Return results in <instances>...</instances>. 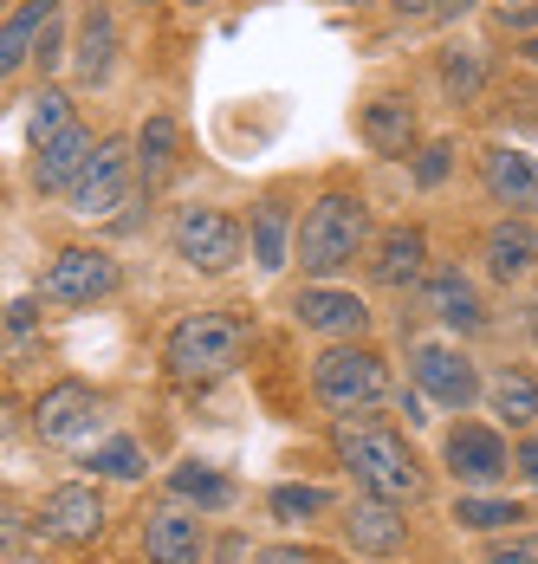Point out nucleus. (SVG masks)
<instances>
[{
	"label": "nucleus",
	"mask_w": 538,
	"mask_h": 564,
	"mask_svg": "<svg viewBox=\"0 0 538 564\" xmlns=\"http://www.w3.org/2000/svg\"><path fill=\"white\" fill-rule=\"evenodd\" d=\"M331 454L357 480V494H377L389 507H416L429 494V474H422V460L409 448V435L396 422L370 415V409H344L331 422Z\"/></svg>",
	"instance_id": "1"
},
{
	"label": "nucleus",
	"mask_w": 538,
	"mask_h": 564,
	"mask_svg": "<svg viewBox=\"0 0 538 564\" xmlns=\"http://www.w3.org/2000/svg\"><path fill=\"white\" fill-rule=\"evenodd\" d=\"M247 344H254V312H247V305H202V312H189V318L169 325V338H162V370H169V383H182V390H208V383H220V377L240 370Z\"/></svg>",
	"instance_id": "2"
},
{
	"label": "nucleus",
	"mask_w": 538,
	"mask_h": 564,
	"mask_svg": "<svg viewBox=\"0 0 538 564\" xmlns=\"http://www.w3.org/2000/svg\"><path fill=\"white\" fill-rule=\"evenodd\" d=\"M370 234H377V221H370V202L357 188H324L292 221V267L305 280H337V273H351L364 260Z\"/></svg>",
	"instance_id": "3"
},
{
	"label": "nucleus",
	"mask_w": 538,
	"mask_h": 564,
	"mask_svg": "<svg viewBox=\"0 0 538 564\" xmlns=\"http://www.w3.org/2000/svg\"><path fill=\"white\" fill-rule=\"evenodd\" d=\"M312 395H319L324 409H377L383 395H389V357H383L377 344L364 338H337L319 350V364H312Z\"/></svg>",
	"instance_id": "4"
},
{
	"label": "nucleus",
	"mask_w": 538,
	"mask_h": 564,
	"mask_svg": "<svg viewBox=\"0 0 538 564\" xmlns=\"http://www.w3.org/2000/svg\"><path fill=\"white\" fill-rule=\"evenodd\" d=\"M169 247H175V260L189 267V273H234L240 260H247V227L234 221L227 208H208V202H189V208H175V221H169Z\"/></svg>",
	"instance_id": "5"
},
{
	"label": "nucleus",
	"mask_w": 538,
	"mask_h": 564,
	"mask_svg": "<svg viewBox=\"0 0 538 564\" xmlns=\"http://www.w3.org/2000/svg\"><path fill=\"white\" fill-rule=\"evenodd\" d=\"M130 188H137V182H130V143H123V137H98L92 156L72 175L65 202H72V215H85V221H110V215L130 202Z\"/></svg>",
	"instance_id": "6"
},
{
	"label": "nucleus",
	"mask_w": 538,
	"mask_h": 564,
	"mask_svg": "<svg viewBox=\"0 0 538 564\" xmlns=\"http://www.w3.org/2000/svg\"><path fill=\"white\" fill-rule=\"evenodd\" d=\"M117 280H123L117 253H105V247H58L53 260H46L40 299L46 305H98V299L117 292Z\"/></svg>",
	"instance_id": "7"
},
{
	"label": "nucleus",
	"mask_w": 538,
	"mask_h": 564,
	"mask_svg": "<svg viewBox=\"0 0 538 564\" xmlns=\"http://www.w3.org/2000/svg\"><path fill=\"white\" fill-rule=\"evenodd\" d=\"M409 383L441 402V409H474L481 402V370L461 344H409Z\"/></svg>",
	"instance_id": "8"
},
{
	"label": "nucleus",
	"mask_w": 538,
	"mask_h": 564,
	"mask_svg": "<svg viewBox=\"0 0 538 564\" xmlns=\"http://www.w3.org/2000/svg\"><path fill=\"white\" fill-rule=\"evenodd\" d=\"M98 415H105V395L92 390V383H78V377H58V383H46V390L33 395V435L53 442V448L85 442L98 429Z\"/></svg>",
	"instance_id": "9"
},
{
	"label": "nucleus",
	"mask_w": 538,
	"mask_h": 564,
	"mask_svg": "<svg viewBox=\"0 0 538 564\" xmlns=\"http://www.w3.org/2000/svg\"><path fill=\"white\" fill-rule=\"evenodd\" d=\"M441 460H448V474L474 494V487H499L506 474H513V448H506V435L493 429V422H454L448 435H441Z\"/></svg>",
	"instance_id": "10"
},
{
	"label": "nucleus",
	"mask_w": 538,
	"mask_h": 564,
	"mask_svg": "<svg viewBox=\"0 0 538 564\" xmlns=\"http://www.w3.org/2000/svg\"><path fill=\"white\" fill-rule=\"evenodd\" d=\"M364 273L377 292H416L422 273H429V234L416 221H396L370 234V247H364Z\"/></svg>",
	"instance_id": "11"
},
{
	"label": "nucleus",
	"mask_w": 538,
	"mask_h": 564,
	"mask_svg": "<svg viewBox=\"0 0 538 564\" xmlns=\"http://www.w3.org/2000/svg\"><path fill=\"white\" fill-rule=\"evenodd\" d=\"M292 318H299V332H312V338H364L370 332V305L357 299V292H344L337 280H312L292 292Z\"/></svg>",
	"instance_id": "12"
},
{
	"label": "nucleus",
	"mask_w": 538,
	"mask_h": 564,
	"mask_svg": "<svg viewBox=\"0 0 538 564\" xmlns=\"http://www.w3.org/2000/svg\"><path fill=\"white\" fill-rule=\"evenodd\" d=\"M422 305H429V318H441L448 332H461V338H481L486 332V299L481 285H474V273L467 267H454V260H441V267H429L422 273Z\"/></svg>",
	"instance_id": "13"
},
{
	"label": "nucleus",
	"mask_w": 538,
	"mask_h": 564,
	"mask_svg": "<svg viewBox=\"0 0 538 564\" xmlns=\"http://www.w3.org/2000/svg\"><path fill=\"white\" fill-rule=\"evenodd\" d=\"M117 13H110V0H85L78 7V33H72V46H65V58H72V78L85 85V91H98V85H110V72H117Z\"/></svg>",
	"instance_id": "14"
},
{
	"label": "nucleus",
	"mask_w": 538,
	"mask_h": 564,
	"mask_svg": "<svg viewBox=\"0 0 538 564\" xmlns=\"http://www.w3.org/2000/svg\"><path fill=\"white\" fill-rule=\"evenodd\" d=\"M143 558L150 564H208V525L182 500H162L143 519Z\"/></svg>",
	"instance_id": "15"
},
{
	"label": "nucleus",
	"mask_w": 538,
	"mask_h": 564,
	"mask_svg": "<svg viewBox=\"0 0 538 564\" xmlns=\"http://www.w3.org/2000/svg\"><path fill=\"white\" fill-rule=\"evenodd\" d=\"M337 525H344V545H351L357 558H396V552L409 545V507H389L377 494H357Z\"/></svg>",
	"instance_id": "16"
},
{
	"label": "nucleus",
	"mask_w": 538,
	"mask_h": 564,
	"mask_svg": "<svg viewBox=\"0 0 538 564\" xmlns=\"http://www.w3.org/2000/svg\"><path fill=\"white\" fill-rule=\"evenodd\" d=\"M481 188L493 208L506 215H532L538 208V156L513 150V143H486L481 150Z\"/></svg>",
	"instance_id": "17"
},
{
	"label": "nucleus",
	"mask_w": 538,
	"mask_h": 564,
	"mask_svg": "<svg viewBox=\"0 0 538 564\" xmlns=\"http://www.w3.org/2000/svg\"><path fill=\"white\" fill-rule=\"evenodd\" d=\"M357 137H364L377 156H416V143H422L416 98H409V91H377V98H364V111H357Z\"/></svg>",
	"instance_id": "18"
},
{
	"label": "nucleus",
	"mask_w": 538,
	"mask_h": 564,
	"mask_svg": "<svg viewBox=\"0 0 538 564\" xmlns=\"http://www.w3.org/2000/svg\"><path fill=\"white\" fill-rule=\"evenodd\" d=\"M175 170H182V123L169 111H150L137 123V137H130V182L143 195H157Z\"/></svg>",
	"instance_id": "19"
},
{
	"label": "nucleus",
	"mask_w": 538,
	"mask_h": 564,
	"mask_svg": "<svg viewBox=\"0 0 538 564\" xmlns=\"http://www.w3.org/2000/svg\"><path fill=\"white\" fill-rule=\"evenodd\" d=\"M40 525H46V539H58V545H92V539L105 532V500H98V487H85V480L53 487L46 507H40Z\"/></svg>",
	"instance_id": "20"
},
{
	"label": "nucleus",
	"mask_w": 538,
	"mask_h": 564,
	"mask_svg": "<svg viewBox=\"0 0 538 564\" xmlns=\"http://www.w3.org/2000/svg\"><path fill=\"white\" fill-rule=\"evenodd\" d=\"M481 260H486V280H499V285H513V280H526L538 267V234L526 215H506V221H493L486 227V240H481Z\"/></svg>",
	"instance_id": "21"
},
{
	"label": "nucleus",
	"mask_w": 538,
	"mask_h": 564,
	"mask_svg": "<svg viewBox=\"0 0 538 564\" xmlns=\"http://www.w3.org/2000/svg\"><path fill=\"white\" fill-rule=\"evenodd\" d=\"M85 156H92V130H85V123L72 117V123H65L58 137H46V143L33 150V188H40V195H65Z\"/></svg>",
	"instance_id": "22"
},
{
	"label": "nucleus",
	"mask_w": 538,
	"mask_h": 564,
	"mask_svg": "<svg viewBox=\"0 0 538 564\" xmlns=\"http://www.w3.org/2000/svg\"><path fill=\"white\" fill-rule=\"evenodd\" d=\"M292 221H299V215H292L286 195H267V202L254 208V234H247V240H254V267H260V273H286V267H292Z\"/></svg>",
	"instance_id": "23"
},
{
	"label": "nucleus",
	"mask_w": 538,
	"mask_h": 564,
	"mask_svg": "<svg viewBox=\"0 0 538 564\" xmlns=\"http://www.w3.org/2000/svg\"><path fill=\"white\" fill-rule=\"evenodd\" d=\"M58 13V0H20L7 20H0V85L33 58V46H40V26Z\"/></svg>",
	"instance_id": "24"
},
{
	"label": "nucleus",
	"mask_w": 538,
	"mask_h": 564,
	"mask_svg": "<svg viewBox=\"0 0 538 564\" xmlns=\"http://www.w3.org/2000/svg\"><path fill=\"white\" fill-rule=\"evenodd\" d=\"M169 500H182V507H202V512H227V507H234V480H227L220 467L182 460V467H169Z\"/></svg>",
	"instance_id": "25"
},
{
	"label": "nucleus",
	"mask_w": 538,
	"mask_h": 564,
	"mask_svg": "<svg viewBox=\"0 0 538 564\" xmlns=\"http://www.w3.org/2000/svg\"><path fill=\"white\" fill-rule=\"evenodd\" d=\"M448 519H454L461 532H481V539H493V532L526 525L532 512L519 507V500H506V494H481V487H474V494H461V500H454V512H448Z\"/></svg>",
	"instance_id": "26"
},
{
	"label": "nucleus",
	"mask_w": 538,
	"mask_h": 564,
	"mask_svg": "<svg viewBox=\"0 0 538 564\" xmlns=\"http://www.w3.org/2000/svg\"><path fill=\"white\" fill-rule=\"evenodd\" d=\"M481 395L493 402V415H499L506 429H519V435L538 422V377H526V370H506V377H493Z\"/></svg>",
	"instance_id": "27"
},
{
	"label": "nucleus",
	"mask_w": 538,
	"mask_h": 564,
	"mask_svg": "<svg viewBox=\"0 0 538 564\" xmlns=\"http://www.w3.org/2000/svg\"><path fill=\"white\" fill-rule=\"evenodd\" d=\"M267 512L279 519V525H305V519L331 512V494L312 487V480H286V487H272L267 494Z\"/></svg>",
	"instance_id": "28"
},
{
	"label": "nucleus",
	"mask_w": 538,
	"mask_h": 564,
	"mask_svg": "<svg viewBox=\"0 0 538 564\" xmlns=\"http://www.w3.org/2000/svg\"><path fill=\"white\" fill-rule=\"evenodd\" d=\"M486 85V58L467 53V46H454V53H441V91H448V105H474Z\"/></svg>",
	"instance_id": "29"
},
{
	"label": "nucleus",
	"mask_w": 538,
	"mask_h": 564,
	"mask_svg": "<svg viewBox=\"0 0 538 564\" xmlns=\"http://www.w3.org/2000/svg\"><path fill=\"white\" fill-rule=\"evenodd\" d=\"M85 467H98L105 480H143V474H150V460H143V448H137L130 435H110V442H98Z\"/></svg>",
	"instance_id": "30"
},
{
	"label": "nucleus",
	"mask_w": 538,
	"mask_h": 564,
	"mask_svg": "<svg viewBox=\"0 0 538 564\" xmlns=\"http://www.w3.org/2000/svg\"><path fill=\"white\" fill-rule=\"evenodd\" d=\"M65 123H72V98H65L58 85H40V98H33V117H26V143L40 150V143H46V137H58Z\"/></svg>",
	"instance_id": "31"
},
{
	"label": "nucleus",
	"mask_w": 538,
	"mask_h": 564,
	"mask_svg": "<svg viewBox=\"0 0 538 564\" xmlns=\"http://www.w3.org/2000/svg\"><path fill=\"white\" fill-rule=\"evenodd\" d=\"M454 137H434V143H416V156H409V182L416 188H441L448 175H454Z\"/></svg>",
	"instance_id": "32"
},
{
	"label": "nucleus",
	"mask_w": 538,
	"mask_h": 564,
	"mask_svg": "<svg viewBox=\"0 0 538 564\" xmlns=\"http://www.w3.org/2000/svg\"><path fill=\"white\" fill-rule=\"evenodd\" d=\"M65 46H72V33H65V13H53V20L40 26V46H33V65H40V72H58V65H65Z\"/></svg>",
	"instance_id": "33"
},
{
	"label": "nucleus",
	"mask_w": 538,
	"mask_h": 564,
	"mask_svg": "<svg viewBox=\"0 0 538 564\" xmlns=\"http://www.w3.org/2000/svg\"><path fill=\"white\" fill-rule=\"evenodd\" d=\"M486 564H538V532H519L513 525V539L486 545Z\"/></svg>",
	"instance_id": "34"
},
{
	"label": "nucleus",
	"mask_w": 538,
	"mask_h": 564,
	"mask_svg": "<svg viewBox=\"0 0 538 564\" xmlns=\"http://www.w3.org/2000/svg\"><path fill=\"white\" fill-rule=\"evenodd\" d=\"M247 564H324V558L312 552V545H260Z\"/></svg>",
	"instance_id": "35"
},
{
	"label": "nucleus",
	"mask_w": 538,
	"mask_h": 564,
	"mask_svg": "<svg viewBox=\"0 0 538 564\" xmlns=\"http://www.w3.org/2000/svg\"><path fill=\"white\" fill-rule=\"evenodd\" d=\"M513 474L538 494V435H519V442H513Z\"/></svg>",
	"instance_id": "36"
},
{
	"label": "nucleus",
	"mask_w": 538,
	"mask_h": 564,
	"mask_svg": "<svg viewBox=\"0 0 538 564\" xmlns=\"http://www.w3.org/2000/svg\"><path fill=\"white\" fill-rule=\"evenodd\" d=\"M467 13H474V0H434V7H429L434 26H448V20H467Z\"/></svg>",
	"instance_id": "37"
},
{
	"label": "nucleus",
	"mask_w": 538,
	"mask_h": 564,
	"mask_svg": "<svg viewBox=\"0 0 538 564\" xmlns=\"http://www.w3.org/2000/svg\"><path fill=\"white\" fill-rule=\"evenodd\" d=\"M389 7H396V13H409V20H429L434 0H389Z\"/></svg>",
	"instance_id": "38"
},
{
	"label": "nucleus",
	"mask_w": 538,
	"mask_h": 564,
	"mask_svg": "<svg viewBox=\"0 0 538 564\" xmlns=\"http://www.w3.org/2000/svg\"><path fill=\"white\" fill-rule=\"evenodd\" d=\"M13 435V395H7V383H0V442Z\"/></svg>",
	"instance_id": "39"
},
{
	"label": "nucleus",
	"mask_w": 538,
	"mask_h": 564,
	"mask_svg": "<svg viewBox=\"0 0 538 564\" xmlns=\"http://www.w3.org/2000/svg\"><path fill=\"white\" fill-rule=\"evenodd\" d=\"M526 338H532V350H538V292H532V305H526Z\"/></svg>",
	"instance_id": "40"
},
{
	"label": "nucleus",
	"mask_w": 538,
	"mask_h": 564,
	"mask_svg": "<svg viewBox=\"0 0 538 564\" xmlns=\"http://www.w3.org/2000/svg\"><path fill=\"white\" fill-rule=\"evenodd\" d=\"M519 58H526V65H538V33L526 40V46H519Z\"/></svg>",
	"instance_id": "41"
},
{
	"label": "nucleus",
	"mask_w": 538,
	"mask_h": 564,
	"mask_svg": "<svg viewBox=\"0 0 538 564\" xmlns=\"http://www.w3.org/2000/svg\"><path fill=\"white\" fill-rule=\"evenodd\" d=\"M337 7H370V0H337Z\"/></svg>",
	"instance_id": "42"
},
{
	"label": "nucleus",
	"mask_w": 538,
	"mask_h": 564,
	"mask_svg": "<svg viewBox=\"0 0 538 564\" xmlns=\"http://www.w3.org/2000/svg\"><path fill=\"white\" fill-rule=\"evenodd\" d=\"M182 7H208V0H182Z\"/></svg>",
	"instance_id": "43"
},
{
	"label": "nucleus",
	"mask_w": 538,
	"mask_h": 564,
	"mask_svg": "<svg viewBox=\"0 0 538 564\" xmlns=\"http://www.w3.org/2000/svg\"><path fill=\"white\" fill-rule=\"evenodd\" d=\"M506 7H526V0H506Z\"/></svg>",
	"instance_id": "44"
},
{
	"label": "nucleus",
	"mask_w": 538,
	"mask_h": 564,
	"mask_svg": "<svg viewBox=\"0 0 538 564\" xmlns=\"http://www.w3.org/2000/svg\"><path fill=\"white\" fill-rule=\"evenodd\" d=\"M0 312H7V305H0Z\"/></svg>",
	"instance_id": "45"
},
{
	"label": "nucleus",
	"mask_w": 538,
	"mask_h": 564,
	"mask_svg": "<svg viewBox=\"0 0 538 564\" xmlns=\"http://www.w3.org/2000/svg\"><path fill=\"white\" fill-rule=\"evenodd\" d=\"M143 7H150V0H143Z\"/></svg>",
	"instance_id": "46"
}]
</instances>
